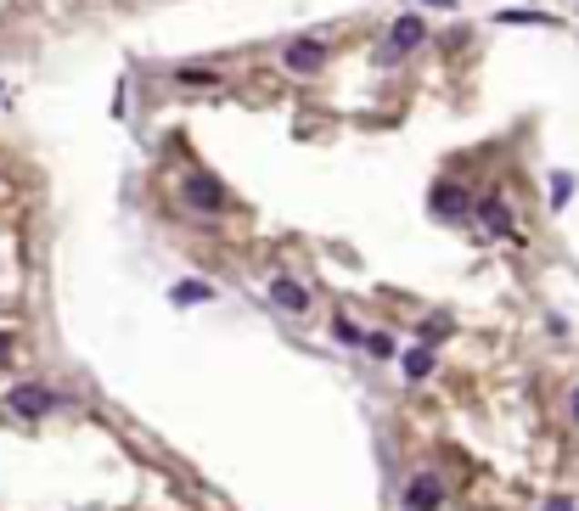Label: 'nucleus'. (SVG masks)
I'll use <instances>...</instances> for the list:
<instances>
[{
    "label": "nucleus",
    "mask_w": 579,
    "mask_h": 511,
    "mask_svg": "<svg viewBox=\"0 0 579 511\" xmlns=\"http://www.w3.org/2000/svg\"><path fill=\"white\" fill-rule=\"evenodd\" d=\"M51 410H56V394L40 388V382H23V388L6 394V416H17V422H40V416H51Z\"/></svg>",
    "instance_id": "obj_1"
},
{
    "label": "nucleus",
    "mask_w": 579,
    "mask_h": 511,
    "mask_svg": "<svg viewBox=\"0 0 579 511\" xmlns=\"http://www.w3.org/2000/svg\"><path fill=\"white\" fill-rule=\"evenodd\" d=\"M439 506H444V477L439 472H416L411 484H405L400 511H439Z\"/></svg>",
    "instance_id": "obj_2"
},
{
    "label": "nucleus",
    "mask_w": 579,
    "mask_h": 511,
    "mask_svg": "<svg viewBox=\"0 0 579 511\" xmlns=\"http://www.w3.org/2000/svg\"><path fill=\"white\" fill-rule=\"evenodd\" d=\"M568 416H574V427H579V388H574V399H568Z\"/></svg>",
    "instance_id": "obj_15"
},
{
    "label": "nucleus",
    "mask_w": 579,
    "mask_h": 511,
    "mask_svg": "<svg viewBox=\"0 0 579 511\" xmlns=\"http://www.w3.org/2000/svg\"><path fill=\"white\" fill-rule=\"evenodd\" d=\"M501 23H552L545 12H501Z\"/></svg>",
    "instance_id": "obj_12"
},
{
    "label": "nucleus",
    "mask_w": 579,
    "mask_h": 511,
    "mask_svg": "<svg viewBox=\"0 0 579 511\" xmlns=\"http://www.w3.org/2000/svg\"><path fill=\"white\" fill-rule=\"evenodd\" d=\"M338 337H343V343H366V332L349 321V315H338Z\"/></svg>",
    "instance_id": "obj_11"
},
{
    "label": "nucleus",
    "mask_w": 579,
    "mask_h": 511,
    "mask_svg": "<svg viewBox=\"0 0 579 511\" xmlns=\"http://www.w3.org/2000/svg\"><path fill=\"white\" fill-rule=\"evenodd\" d=\"M169 298H175V304H208V298H214V286H208V281H180Z\"/></svg>",
    "instance_id": "obj_9"
},
{
    "label": "nucleus",
    "mask_w": 579,
    "mask_h": 511,
    "mask_svg": "<svg viewBox=\"0 0 579 511\" xmlns=\"http://www.w3.org/2000/svg\"><path fill=\"white\" fill-rule=\"evenodd\" d=\"M478 225H484L490 242H506L512 236V208L501 197H478Z\"/></svg>",
    "instance_id": "obj_5"
},
{
    "label": "nucleus",
    "mask_w": 579,
    "mask_h": 511,
    "mask_svg": "<svg viewBox=\"0 0 579 511\" xmlns=\"http://www.w3.org/2000/svg\"><path fill=\"white\" fill-rule=\"evenodd\" d=\"M400 366H405L411 382H422V376L433 371V355H428V348H405V360H400Z\"/></svg>",
    "instance_id": "obj_10"
},
{
    "label": "nucleus",
    "mask_w": 579,
    "mask_h": 511,
    "mask_svg": "<svg viewBox=\"0 0 579 511\" xmlns=\"http://www.w3.org/2000/svg\"><path fill=\"white\" fill-rule=\"evenodd\" d=\"M422 40H428V23H422V17H400L394 35H389V45H382V62H400L405 51H416Z\"/></svg>",
    "instance_id": "obj_4"
},
{
    "label": "nucleus",
    "mask_w": 579,
    "mask_h": 511,
    "mask_svg": "<svg viewBox=\"0 0 579 511\" xmlns=\"http://www.w3.org/2000/svg\"><path fill=\"white\" fill-rule=\"evenodd\" d=\"M281 62H287V74H315L320 62H327V45H320V40H293L281 51Z\"/></svg>",
    "instance_id": "obj_6"
},
{
    "label": "nucleus",
    "mask_w": 579,
    "mask_h": 511,
    "mask_svg": "<svg viewBox=\"0 0 579 511\" xmlns=\"http://www.w3.org/2000/svg\"><path fill=\"white\" fill-rule=\"evenodd\" d=\"M6 355H12V337H6V332H0V360H6Z\"/></svg>",
    "instance_id": "obj_16"
},
{
    "label": "nucleus",
    "mask_w": 579,
    "mask_h": 511,
    "mask_svg": "<svg viewBox=\"0 0 579 511\" xmlns=\"http://www.w3.org/2000/svg\"><path fill=\"white\" fill-rule=\"evenodd\" d=\"M270 304L287 309V315H304V309H310V293H304L293 276H276V281H270Z\"/></svg>",
    "instance_id": "obj_7"
},
{
    "label": "nucleus",
    "mask_w": 579,
    "mask_h": 511,
    "mask_svg": "<svg viewBox=\"0 0 579 511\" xmlns=\"http://www.w3.org/2000/svg\"><path fill=\"white\" fill-rule=\"evenodd\" d=\"M180 197H186V208H198V214H219L225 208V185L214 175H191L180 185Z\"/></svg>",
    "instance_id": "obj_3"
},
{
    "label": "nucleus",
    "mask_w": 579,
    "mask_h": 511,
    "mask_svg": "<svg viewBox=\"0 0 579 511\" xmlns=\"http://www.w3.org/2000/svg\"><path fill=\"white\" fill-rule=\"evenodd\" d=\"M568 191H574V180H568V175H557V180H552V203H557V208L568 203Z\"/></svg>",
    "instance_id": "obj_13"
},
{
    "label": "nucleus",
    "mask_w": 579,
    "mask_h": 511,
    "mask_svg": "<svg viewBox=\"0 0 579 511\" xmlns=\"http://www.w3.org/2000/svg\"><path fill=\"white\" fill-rule=\"evenodd\" d=\"M428 6H450V0H428Z\"/></svg>",
    "instance_id": "obj_17"
},
{
    "label": "nucleus",
    "mask_w": 579,
    "mask_h": 511,
    "mask_svg": "<svg viewBox=\"0 0 579 511\" xmlns=\"http://www.w3.org/2000/svg\"><path fill=\"white\" fill-rule=\"evenodd\" d=\"M545 511H574V500H545Z\"/></svg>",
    "instance_id": "obj_14"
},
{
    "label": "nucleus",
    "mask_w": 579,
    "mask_h": 511,
    "mask_svg": "<svg viewBox=\"0 0 579 511\" xmlns=\"http://www.w3.org/2000/svg\"><path fill=\"white\" fill-rule=\"evenodd\" d=\"M433 214H439V219H462V214H467V191H462L456 180H439V185H433Z\"/></svg>",
    "instance_id": "obj_8"
}]
</instances>
